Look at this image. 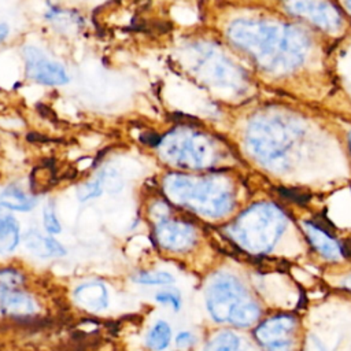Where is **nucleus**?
Returning <instances> with one entry per match:
<instances>
[{
	"mask_svg": "<svg viewBox=\"0 0 351 351\" xmlns=\"http://www.w3.org/2000/svg\"><path fill=\"white\" fill-rule=\"evenodd\" d=\"M306 351H326V348L317 337L311 336L306 343Z\"/></svg>",
	"mask_w": 351,
	"mask_h": 351,
	"instance_id": "27",
	"label": "nucleus"
},
{
	"mask_svg": "<svg viewBox=\"0 0 351 351\" xmlns=\"http://www.w3.org/2000/svg\"><path fill=\"white\" fill-rule=\"evenodd\" d=\"M350 147H351V133H350Z\"/></svg>",
	"mask_w": 351,
	"mask_h": 351,
	"instance_id": "32",
	"label": "nucleus"
},
{
	"mask_svg": "<svg viewBox=\"0 0 351 351\" xmlns=\"http://www.w3.org/2000/svg\"><path fill=\"white\" fill-rule=\"evenodd\" d=\"M204 351H254V348L233 332H221L207 344Z\"/></svg>",
	"mask_w": 351,
	"mask_h": 351,
	"instance_id": "17",
	"label": "nucleus"
},
{
	"mask_svg": "<svg viewBox=\"0 0 351 351\" xmlns=\"http://www.w3.org/2000/svg\"><path fill=\"white\" fill-rule=\"evenodd\" d=\"M25 247L32 251L33 254L41 258H51V256H60L64 255V248L52 237L44 236L36 230H30L23 236Z\"/></svg>",
	"mask_w": 351,
	"mask_h": 351,
	"instance_id": "15",
	"label": "nucleus"
},
{
	"mask_svg": "<svg viewBox=\"0 0 351 351\" xmlns=\"http://www.w3.org/2000/svg\"><path fill=\"white\" fill-rule=\"evenodd\" d=\"M163 160L182 169H208L219 160V147L215 141L192 128H177L159 140Z\"/></svg>",
	"mask_w": 351,
	"mask_h": 351,
	"instance_id": "5",
	"label": "nucleus"
},
{
	"mask_svg": "<svg viewBox=\"0 0 351 351\" xmlns=\"http://www.w3.org/2000/svg\"><path fill=\"white\" fill-rule=\"evenodd\" d=\"M19 243V225L14 217L0 226V254L11 252Z\"/></svg>",
	"mask_w": 351,
	"mask_h": 351,
	"instance_id": "18",
	"label": "nucleus"
},
{
	"mask_svg": "<svg viewBox=\"0 0 351 351\" xmlns=\"http://www.w3.org/2000/svg\"><path fill=\"white\" fill-rule=\"evenodd\" d=\"M25 70L27 78L43 85H64L69 74L63 64L49 59L41 49L27 45L23 48Z\"/></svg>",
	"mask_w": 351,
	"mask_h": 351,
	"instance_id": "8",
	"label": "nucleus"
},
{
	"mask_svg": "<svg viewBox=\"0 0 351 351\" xmlns=\"http://www.w3.org/2000/svg\"><path fill=\"white\" fill-rule=\"evenodd\" d=\"M75 300L89 311H101L108 304V293L104 284L90 281L81 284L74 292Z\"/></svg>",
	"mask_w": 351,
	"mask_h": 351,
	"instance_id": "13",
	"label": "nucleus"
},
{
	"mask_svg": "<svg viewBox=\"0 0 351 351\" xmlns=\"http://www.w3.org/2000/svg\"><path fill=\"white\" fill-rule=\"evenodd\" d=\"M133 280L140 284L158 285V284H170L174 281V277L167 271H140Z\"/></svg>",
	"mask_w": 351,
	"mask_h": 351,
	"instance_id": "21",
	"label": "nucleus"
},
{
	"mask_svg": "<svg viewBox=\"0 0 351 351\" xmlns=\"http://www.w3.org/2000/svg\"><path fill=\"white\" fill-rule=\"evenodd\" d=\"M206 303L218 322L248 326L259 317V307L243 284L230 274H217L207 287Z\"/></svg>",
	"mask_w": 351,
	"mask_h": 351,
	"instance_id": "4",
	"label": "nucleus"
},
{
	"mask_svg": "<svg viewBox=\"0 0 351 351\" xmlns=\"http://www.w3.org/2000/svg\"><path fill=\"white\" fill-rule=\"evenodd\" d=\"M23 276L14 269H0V295L23 287Z\"/></svg>",
	"mask_w": 351,
	"mask_h": 351,
	"instance_id": "20",
	"label": "nucleus"
},
{
	"mask_svg": "<svg viewBox=\"0 0 351 351\" xmlns=\"http://www.w3.org/2000/svg\"><path fill=\"white\" fill-rule=\"evenodd\" d=\"M287 10L324 30L333 32L341 25L339 11L326 0H285Z\"/></svg>",
	"mask_w": 351,
	"mask_h": 351,
	"instance_id": "9",
	"label": "nucleus"
},
{
	"mask_svg": "<svg viewBox=\"0 0 351 351\" xmlns=\"http://www.w3.org/2000/svg\"><path fill=\"white\" fill-rule=\"evenodd\" d=\"M103 182L104 191L107 192H118L122 188V178L119 176V173L112 169V167H107L104 170H101L97 174Z\"/></svg>",
	"mask_w": 351,
	"mask_h": 351,
	"instance_id": "23",
	"label": "nucleus"
},
{
	"mask_svg": "<svg viewBox=\"0 0 351 351\" xmlns=\"http://www.w3.org/2000/svg\"><path fill=\"white\" fill-rule=\"evenodd\" d=\"M163 189L173 203L206 217H222L233 206L232 185L222 177L171 173L165 177Z\"/></svg>",
	"mask_w": 351,
	"mask_h": 351,
	"instance_id": "2",
	"label": "nucleus"
},
{
	"mask_svg": "<svg viewBox=\"0 0 351 351\" xmlns=\"http://www.w3.org/2000/svg\"><path fill=\"white\" fill-rule=\"evenodd\" d=\"M344 287L348 288V289H351V276L344 281Z\"/></svg>",
	"mask_w": 351,
	"mask_h": 351,
	"instance_id": "30",
	"label": "nucleus"
},
{
	"mask_svg": "<svg viewBox=\"0 0 351 351\" xmlns=\"http://www.w3.org/2000/svg\"><path fill=\"white\" fill-rule=\"evenodd\" d=\"M228 34L234 45L274 74L299 67L308 51V41L302 32L278 22L239 19L229 26Z\"/></svg>",
	"mask_w": 351,
	"mask_h": 351,
	"instance_id": "1",
	"label": "nucleus"
},
{
	"mask_svg": "<svg viewBox=\"0 0 351 351\" xmlns=\"http://www.w3.org/2000/svg\"><path fill=\"white\" fill-rule=\"evenodd\" d=\"M156 302L159 303H167L171 304L174 310H178L181 307V298L177 292H171V291H163V292H158L155 296Z\"/></svg>",
	"mask_w": 351,
	"mask_h": 351,
	"instance_id": "25",
	"label": "nucleus"
},
{
	"mask_svg": "<svg viewBox=\"0 0 351 351\" xmlns=\"http://www.w3.org/2000/svg\"><path fill=\"white\" fill-rule=\"evenodd\" d=\"M155 236L158 243L170 251L188 250L196 240L195 229L189 223L167 217L156 222Z\"/></svg>",
	"mask_w": 351,
	"mask_h": 351,
	"instance_id": "11",
	"label": "nucleus"
},
{
	"mask_svg": "<svg viewBox=\"0 0 351 351\" xmlns=\"http://www.w3.org/2000/svg\"><path fill=\"white\" fill-rule=\"evenodd\" d=\"M344 4L347 7V10L351 12V0H344Z\"/></svg>",
	"mask_w": 351,
	"mask_h": 351,
	"instance_id": "31",
	"label": "nucleus"
},
{
	"mask_svg": "<svg viewBox=\"0 0 351 351\" xmlns=\"http://www.w3.org/2000/svg\"><path fill=\"white\" fill-rule=\"evenodd\" d=\"M193 341H195V339H193L192 333H189V332H181L176 337V344L180 348H186V347L192 346Z\"/></svg>",
	"mask_w": 351,
	"mask_h": 351,
	"instance_id": "26",
	"label": "nucleus"
},
{
	"mask_svg": "<svg viewBox=\"0 0 351 351\" xmlns=\"http://www.w3.org/2000/svg\"><path fill=\"white\" fill-rule=\"evenodd\" d=\"M8 33H10L8 26H7L5 23H0V41L5 40L7 36H8Z\"/></svg>",
	"mask_w": 351,
	"mask_h": 351,
	"instance_id": "29",
	"label": "nucleus"
},
{
	"mask_svg": "<svg viewBox=\"0 0 351 351\" xmlns=\"http://www.w3.org/2000/svg\"><path fill=\"white\" fill-rule=\"evenodd\" d=\"M193 52V69L208 84L219 88H237L241 82V73L221 52L197 45Z\"/></svg>",
	"mask_w": 351,
	"mask_h": 351,
	"instance_id": "7",
	"label": "nucleus"
},
{
	"mask_svg": "<svg viewBox=\"0 0 351 351\" xmlns=\"http://www.w3.org/2000/svg\"><path fill=\"white\" fill-rule=\"evenodd\" d=\"M0 310L10 317L27 318L37 311V306L34 300L19 288L0 295Z\"/></svg>",
	"mask_w": 351,
	"mask_h": 351,
	"instance_id": "12",
	"label": "nucleus"
},
{
	"mask_svg": "<svg viewBox=\"0 0 351 351\" xmlns=\"http://www.w3.org/2000/svg\"><path fill=\"white\" fill-rule=\"evenodd\" d=\"M299 138L296 125L278 115L255 118L247 130L250 151L270 169H285Z\"/></svg>",
	"mask_w": 351,
	"mask_h": 351,
	"instance_id": "3",
	"label": "nucleus"
},
{
	"mask_svg": "<svg viewBox=\"0 0 351 351\" xmlns=\"http://www.w3.org/2000/svg\"><path fill=\"white\" fill-rule=\"evenodd\" d=\"M293 330L295 319L288 315H278L265 321L255 335L267 351H291Z\"/></svg>",
	"mask_w": 351,
	"mask_h": 351,
	"instance_id": "10",
	"label": "nucleus"
},
{
	"mask_svg": "<svg viewBox=\"0 0 351 351\" xmlns=\"http://www.w3.org/2000/svg\"><path fill=\"white\" fill-rule=\"evenodd\" d=\"M0 204L7 210L29 211L36 206V199L16 185L7 186L0 195Z\"/></svg>",
	"mask_w": 351,
	"mask_h": 351,
	"instance_id": "16",
	"label": "nucleus"
},
{
	"mask_svg": "<svg viewBox=\"0 0 351 351\" xmlns=\"http://www.w3.org/2000/svg\"><path fill=\"white\" fill-rule=\"evenodd\" d=\"M170 337H171L170 326L165 321H158L147 336V344L151 350L160 351L169 346Z\"/></svg>",
	"mask_w": 351,
	"mask_h": 351,
	"instance_id": "19",
	"label": "nucleus"
},
{
	"mask_svg": "<svg viewBox=\"0 0 351 351\" xmlns=\"http://www.w3.org/2000/svg\"><path fill=\"white\" fill-rule=\"evenodd\" d=\"M11 217H12V215L7 211V208L0 204V226H1L3 223H5Z\"/></svg>",
	"mask_w": 351,
	"mask_h": 351,
	"instance_id": "28",
	"label": "nucleus"
},
{
	"mask_svg": "<svg viewBox=\"0 0 351 351\" xmlns=\"http://www.w3.org/2000/svg\"><path fill=\"white\" fill-rule=\"evenodd\" d=\"M104 192V186H103V182L100 180L99 176H96L95 178L89 180L88 182L82 184L80 188H78V199L81 202H86V200H90V199H95L97 196H100L101 193Z\"/></svg>",
	"mask_w": 351,
	"mask_h": 351,
	"instance_id": "22",
	"label": "nucleus"
},
{
	"mask_svg": "<svg viewBox=\"0 0 351 351\" xmlns=\"http://www.w3.org/2000/svg\"><path fill=\"white\" fill-rule=\"evenodd\" d=\"M307 237L310 239V243L315 247V250L324 255L328 259H337L341 255L340 245L335 241V239L329 234L328 230L321 228L319 225H315L313 222H304L303 223Z\"/></svg>",
	"mask_w": 351,
	"mask_h": 351,
	"instance_id": "14",
	"label": "nucleus"
},
{
	"mask_svg": "<svg viewBox=\"0 0 351 351\" xmlns=\"http://www.w3.org/2000/svg\"><path fill=\"white\" fill-rule=\"evenodd\" d=\"M43 222H44V228L48 233L51 234H56L62 230V226H60V222L56 217V213H55V207L52 203H48L45 207H44V211H43Z\"/></svg>",
	"mask_w": 351,
	"mask_h": 351,
	"instance_id": "24",
	"label": "nucleus"
},
{
	"mask_svg": "<svg viewBox=\"0 0 351 351\" xmlns=\"http://www.w3.org/2000/svg\"><path fill=\"white\" fill-rule=\"evenodd\" d=\"M285 228L281 210L269 203H258L245 210L230 228L232 236L254 252L269 251Z\"/></svg>",
	"mask_w": 351,
	"mask_h": 351,
	"instance_id": "6",
	"label": "nucleus"
}]
</instances>
